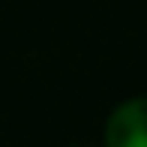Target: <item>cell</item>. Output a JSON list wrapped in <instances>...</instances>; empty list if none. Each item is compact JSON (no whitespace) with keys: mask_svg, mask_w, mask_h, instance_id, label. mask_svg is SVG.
<instances>
[{"mask_svg":"<svg viewBox=\"0 0 147 147\" xmlns=\"http://www.w3.org/2000/svg\"><path fill=\"white\" fill-rule=\"evenodd\" d=\"M105 147H147V99H129L108 117Z\"/></svg>","mask_w":147,"mask_h":147,"instance_id":"1","label":"cell"}]
</instances>
